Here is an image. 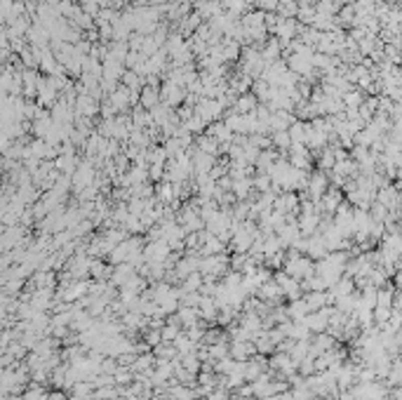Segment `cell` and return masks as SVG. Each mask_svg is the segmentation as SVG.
Returning a JSON list of instances; mask_svg holds the SVG:
<instances>
[{
	"label": "cell",
	"mask_w": 402,
	"mask_h": 400,
	"mask_svg": "<svg viewBox=\"0 0 402 400\" xmlns=\"http://www.w3.org/2000/svg\"><path fill=\"white\" fill-rule=\"evenodd\" d=\"M155 101H158V92H155V90H151V87H148L146 92H144V104H146L148 108H153V104H155Z\"/></svg>",
	"instance_id": "obj_2"
},
{
	"label": "cell",
	"mask_w": 402,
	"mask_h": 400,
	"mask_svg": "<svg viewBox=\"0 0 402 400\" xmlns=\"http://www.w3.org/2000/svg\"><path fill=\"white\" fill-rule=\"evenodd\" d=\"M252 104H254V99L252 97H242V99H238V113H249L252 111Z\"/></svg>",
	"instance_id": "obj_1"
}]
</instances>
